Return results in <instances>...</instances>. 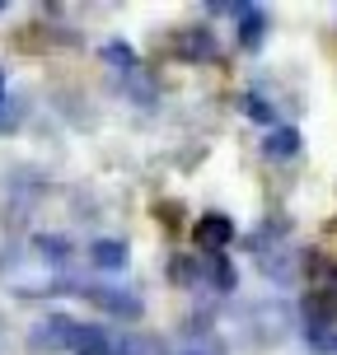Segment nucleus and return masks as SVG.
I'll return each instance as SVG.
<instances>
[{"instance_id": "1", "label": "nucleus", "mask_w": 337, "mask_h": 355, "mask_svg": "<svg viewBox=\"0 0 337 355\" xmlns=\"http://www.w3.org/2000/svg\"><path fill=\"white\" fill-rule=\"evenodd\" d=\"M314 295H309V309L319 318H337V262H314Z\"/></svg>"}, {"instance_id": "2", "label": "nucleus", "mask_w": 337, "mask_h": 355, "mask_svg": "<svg viewBox=\"0 0 337 355\" xmlns=\"http://www.w3.org/2000/svg\"><path fill=\"white\" fill-rule=\"evenodd\" d=\"M225 234H230V225H220V220H211L206 230H197V239H211V243H220Z\"/></svg>"}]
</instances>
